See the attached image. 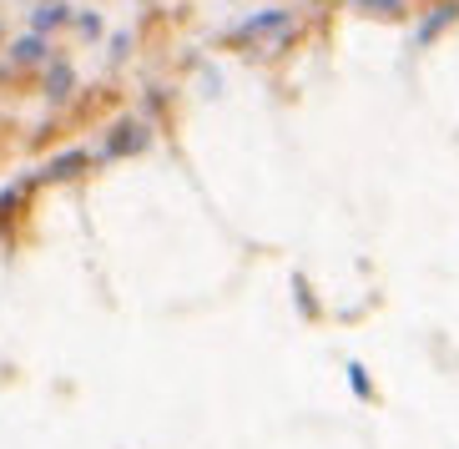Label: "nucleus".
Wrapping results in <instances>:
<instances>
[{
	"instance_id": "f257e3e1",
	"label": "nucleus",
	"mask_w": 459,
	"mask_h": 449,
	"mask_svg": "<svg viewBox=\"0 0 459 449\" xmlns=\"http://www.w3.org/2000/svg\"><path fill=\"white\" fill-rule=\"evenodd\" d=\"M288 30H293V15L288 11H263V15H247L243 26H238V36L253 41V36H288Z\"/></svg>"
},
{
	"instance_id": "f03ea898",
	"label": "nucleus",
	"mask_w": 459,
	"mask_h": 449,
	"mask_svg": "<svg viewBox=\"0 0 459 449\" xmlns=\"http://www.w3.org/2000/svg\"><path fill=\"white\" fill-rule=\"evenodd\" d=\"M142 142H147V132H142L136 122H122L117 132H111V142H107V157H122V151H136Z\"/></svg>"
},
{
	"instance_id": "7ed1b4c3",
	"label": "nucleus",
	"mask_w": 459,
	"mask_h": 449,
	"mask_svg": "<svg viewBox=\"0 0 459 449\" xmlns=\"http://www.w3.org/2000/svg\"><path fill=\"white\" fill-rule=\"evenodd\" d=\"M41 56H46V36H36V30H30V36H21V41L11 46V61H21V66L41 61Z\"/></svg>"
},
{
	"instance_id": "20e7f679",
	"label": "nucleus",
	"mask_w": 459,
	"mask_h": 449,
	"mask_svg": "<svg viewBox=\"0 0 459 449\" xmlns=\"http://www.w3.org/2000/svg\"><path fill=\"white\" fill-rule=\"evenodd\" d=\"M86 167V151H66V157H56L51 167H46V182H61V177H71V172H82Z\"/></svg>"
},
{
	"instance_id": "39448f33",
	"label": "nucleus",
	"mask_w": 459,
	"mask_h": 449,
	"mask_svg": "<svg viewBox=\"0 0 459 449\" xmlns=\"http://www.w3.org/2000/svg\"><path fill=\"white\" fill-rule=\"evenodd\" d=\"M449 21H455V5H439L434 15H424V26H419V41H434V36H439Z\"/></svg>"
},
{
	"instance_id": "423d86ee",
	"label": "nucleus",
	"mask_w": 459,
	"mask_h": 449,
	"mask_svg": "<svg viewBox=\"0 0 459 449\" xmlns=\"http://www.w3.org/2000/svg\"><path fill=\"white\" fill-rule=\"evenodd\" d=\"M61 21H66V11H61V5H41V11L30 15V30H36V36H46V30H56Z\"/></svg>"
},
{
	"instance_id": "0eeeda50",
	"label": "nucleus",
	"mask_w": 459,
	"mask_h": 449,
	"mask_svg": "<svg viewBox=\"0 0 459 449\" xmlns=\"http://www.w3.org/2000/svg\"><path fill=\"white\" fill-rule=\"evenodd\" d=\"M359 11H368V15H399L404 11V0H353Z\"/></svg>"
},
{
	"instance_id": "6e6552de",
	"label": "nucleus",
	"mask_w": 459,
	"mask_h": 449,
	"mask_svg": "<svg viewBox=\"0 0 459 449\" xmlns=\"http://www.w3.org/2000/svg\"><path fill=\"white\" fill-rule=\"evenodd\" d=\"M66 91H71V66H51V101H61Z\"/></svg>"
},
{
	"instance_id": "1a4fd4ad",
	"label": "nucleus",
	"mask_w": 459,
	"mask_h": 449,
	"mask_svg": "<svg viewBox=\"0 0 459 449\" xmlns=\"http://www.w3.org/2000/svg\"><path fill=\"white\" fill-rule=\"evenodd\" d=\"M349 389H353V394H368V374L359 364H349Z\"/></svg>"
},
{
	"instance_id": "9d476101",
	"label": "nucleus",
	"mask_w": 459,
	"mask_h": 449,
	"mask_svg": "<svg viewBox=\"0 0 459 449\" xmlns=\"http://www.w3.org/2000/svg\"><path fill=\"white\" fill-rule=\"evenodd\" d=\"M76 26H82V36H91V41H96V36H101V15H96V11H86L82 21H76Z\"/></svg>"
}]
</instances>
